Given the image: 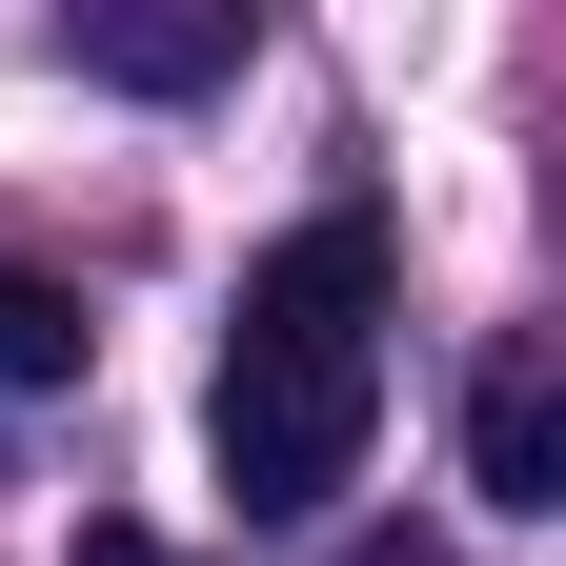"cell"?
Returning <instances> with one entry per match:
<instances>
[{"instance_id":"1","label":"cell","mask_w":566,"mask_h":566,"mask_svg":"<svg viewBox=\"0 0 566 566\" xmlns=\"http://www.w3.org/2000/svg\"><path fill=\"white\" fill-rule=\"evenodd\" d=\"M365 424H385V344H223V385H202V446L263 526H304L365 485Z\"/></svg>"},{"instance_id":"2","label":"cell","mask_w":566,"mask_h":566,"mask_svg":"<svg viewBox=\"0 0 566 566\" xmlns=\"http://www.w3.org/2000/svg\"><path fill=\"white\" fill-rule=\"evenodd\" d=\"M465 485H485V506H566V385H546V344H485V365H465Z\"/></svg>"},{"instance_id":"3","label":"cell","mask_w":566,"mask_h":566,"mask_svg":"<svg viewBox=\"0 0 566 566\" xmlns=\"http://www.w3.org/2000/svg\"><path fill=\"white\" fill-rule=\"evenodd\" d=\"M223 61H243L223 0H82V82H122V102H202Z\"/></svg>"},{"instance_id":"4","label":"cell","mask_w":566,"mask_h":566,"mask_svg":"<svg viewBox=\"0 0 566 566\" xmlns=\"http://www.w3.org/2000/svg\"><path fill=\"white\" fill-rule=\"evenodd\" d=\"M82 283H41V263H0V405H41V385H82Z\"/></svg>"}]
</instances>
